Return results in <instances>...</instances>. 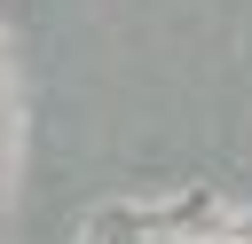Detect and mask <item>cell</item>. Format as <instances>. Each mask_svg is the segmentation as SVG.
<instances>
[{
	"label": "cell",
	"mask_w": 252,
	"mask_h": 244,
	"mask_svg": "<svg viewBox=\"0 0 252 244\" xmlns=\"http://www.w3.org/2000/svg\"><path fill=\"white\" fill-rule=\"evenodd\" d=\"M126 228H134V244H244V236H205V228H165V236H150V220H134V213H118ZM87 244H110L102 228H87Z\"/></svg>",
	"instance_id": "cell-1"
}]
</instances>
